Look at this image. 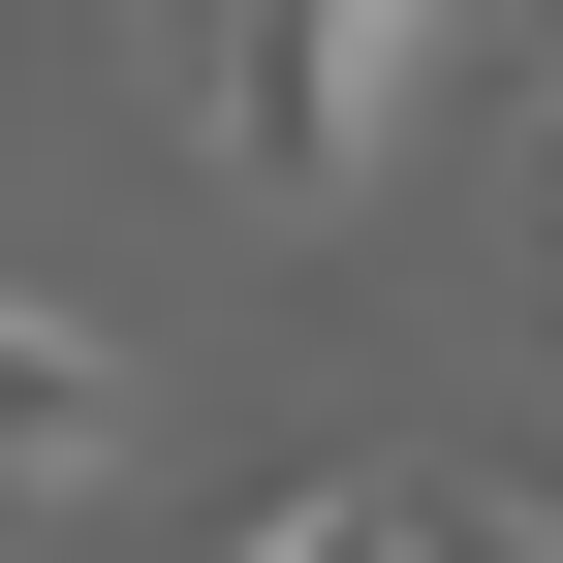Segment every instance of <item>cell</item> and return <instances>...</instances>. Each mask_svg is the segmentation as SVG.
<instances>
[{"mask_svg": "<svg viewBox=\"0 0 563 563\" xmlns=\"http://www.w3.org/2000/svg\"><path fill=\"white\" fill-rule=\"evenodd\" d=\"M376 125H407V0H188V157L251 220H313Z\"/></svg>", "mask_w": 563, "mask_h": 563, "instance_id": "6da1fadb", "label": "cell"}, {"mask_svg": "<svg viewBox=\"0 0 563 563\" xmlns=\"http://www.w3.org/2000/svg\"><path fill=\"white\" fill-rule=\"evenodd\" d=\"M251 563H563V501L532 470H282Z\"/></svg>", "mask_w": 563, "mask_h": 563, "instance_id": "7a4b0ae2", "label": "cell"}, {"mask_svg": "<svg viewBox=\"0 0 563 563\" xmlns=\"http://www.w3.org/2000/svg\"><path fill=\"white\" fill-rule=\"evenodd\" d=\"M95 470H125V344L0 282V501H95Z\"/></svg>", "mask_w": 563, "mask_h": 563, "instance_id": "3957f363", "label": "cell"}]
</instances>
